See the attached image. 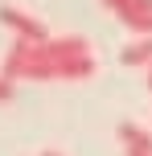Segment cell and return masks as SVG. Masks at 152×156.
<instances>
[{
  "mask_svg": "<svg viewBox=\"0 0 152 156\" xmlns=\"http://www.w3.org/2000/svg\"><path fill=\"white\" fill-rule=\"evenodd\" d=\"M0 25H4V29H12L21 41H49L45 21H41V16H33V12H25V8H16V4H0Z\"/></svg>",
  "mask_w": 152,
  "mask_h": 156,
  "instance_id": "cell-1",
  "label": "cell"
},
{
  "mask_svg": "<svg viewBox=\"0 0 152 156\" xmlns=\"http://www.w3.org/2000/svg\"><path fill=\"white\" fill-rule=\"evenodd\" d=\"M119 144L128 148V156H152V132L140 123H119Z\"/></svg>",
  "mask_w": 152,
  "mask_h": 156,
  "instance_id": "cell-2",
  "label": "cell"
},
{
  "mask_svg": "<svg viewBox=\"0 0 152 156\" xmlns=\"http://www.w3.org/2000/svg\"><path fill=\"white\" fill-rule=\"evenodd\" d=\"M123 25H128L132 33H140V37H152V0H140V4H128L123 12H115Z\"/></svg>",
  "mask_w": 152,
  "mask_h": 156,
  "instance_id": "cell-3",
  "label": "cell"
},
{
  "mask_svg": "<svg viewBox=\"0 0 152 156\" xmlns=\"http://www.w3.org/2000/svg\"><path fill=\"white\" fill-rule=\"evenodd\" d=\"M123 66H144V70H148V66H152V37H140V41H132V45L128 49H123Z\"/></svg>",
  "mask_w": 152,
  "mask_h": 156,
  "instance_id": "cell-4",
  "label": "cell"
},
{
  "mask_svg": "<svg viewBox=\"0 0 152 156\" xmlns=\"http://www.w3.org/2000/svg\"><path fill=\"white\" fill-rule=\"evenodd\" d=\"M103 4L111 8V12H123V8H128V4H140V0H103Z\"/></svg>",
  "mask_w": 152,
  "mask_h": 156,
  "instance_id": "cell-5",
  "label": "cell"
},
{
  "mask_svg": "<svg viewBox=\"0 0 152 156\" xmlns=\"http://www.w3.org/2000/svg\"><path fill=\"white\" fill-rule=\"evenodd\" d=\"M8 99H12V82L0 74V103H8Z\"/></svg>",
  "mask_w": 152,
  "mask_h": 156,
  "instance_id": "cell-6",
  "label": "cell"
},
{
  "mask_svg": "<svg viewBox=\"0 0 152 156\" xmlns=\"http://www.w3.org/2000/svg\"><path fill=\"white\" fill-rule=\"evenodd\" d=\"M148 90H152V66H148Z\"/></svg>",
  "mask_w": 152,
  "mask_h": 156,
  "instance_id": "cell-7",
  "label": "cell"
},
{
  "mask_svg": "<svg viewBox=\"0 0 152 156\" xmlns=\"http://www.w3.org/2000/svg\"><path fill=\"white\" fill-rule=\"evenodd\" d=\"M41 156H62V152H41Z\"/></svg>",
  "mask_w": 152,
  "mask_h": 156,
  "instance_id": "cell-8",
  "label": "cell"
}]
</instances>
